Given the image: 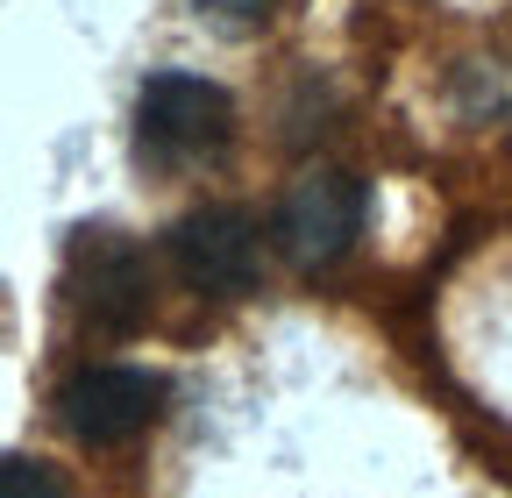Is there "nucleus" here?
<instances>
[{"label": "nucleus", "mask_w": 512, "mask_h": 498, "mask_svg": "<svg viewBox=\"0 0 512 498\" xmlns=\"http://www.w3.org/2000/svg\"><path fill=\"white\" fill-rule=\"evenodd\" d=\"M235 129V107L214 79H192V72H157L136 93V150L157 171H185L228 143Z\"/></svg>", "instance_id": "nucleus-1"}, {"label": "nucleus", "mask_w": 512, "mask_h": 498, "mask_svg": "<svg viewBox=\"0 0 512 498\" xmlns=\"http://www.w3.org/2000/svg\"><path fill=\"white\" fill-rule=\"evenodd\" d=\"M64 292H72L79 321H93L107 335H128L150 314V264H143V249L128 235L79 228L72 235V257H64Z\"/></svg>", "instance_id": "nucleus-2"}, {"label": "nucleus", "mask_w": 512, "mask_h": 498, "mask_svg": "<svg viewBox=\"0 0 512 498\" xmlns=\"http://www.w3.org/2000/svg\"><path fill=\"white\" fill-rule=\"evenodd\" d=\"M157 406H164V378L157 370H136V363H93L57 392L64 427H72L86 449L136 442V434L157 420Z\"/></svg>", "instance_id": "nucleus-3"}, {"label": "nucleus", "mask_w": 512, "mask_h": 498, "mask_svg": "<svg viewBox=\"0 0 512 498\" xmlns=\"http://www.w3.org/2000/svg\"><path fill=\"white\" fill-rule=\"evenodd\" d=\"M171 264L192 292H214V299H235L256 285L264 271V235H256L249 214L235 207H200L171 228Z\"/></svg>", "instance_id": "nucleus-4"}, {"label": "nucleus", "mask_w": 512, "mask_h": 498, "mask_svg": "<svg viewBox=\"0 0 512 498\" xmlns=\"http://www.w3.org/2000/svg\"><path fill=\"white\" fill-rule=\"evenodd\" d=\"M363 228V185L349 171H313L278 207V242L292 264H335Z\"/></svg>", "instance_id": "nucleus-5"}, {"label": "nucleus", "mask_w": 512, "mask_h": 498, "mask_svg": "<svg viewBox=\"0 0 512 498\" xmlns=\"http://www.w3.org/2000/svg\"><path fill=\"white\" fill-rule=\"evenodd\" d=\"M0 498H64V477L36 456H0Z\"/></svg>", "instance_id": "nucleus-6"}, {"label": "nucleus", "mask_w": 512, "mask_h": 498, "mask_svg": "<svg viewBox=\"0 0 512 498\" xmlns=\"http://www.w3.org/2000/svg\"><path fill=\"white\" fill-rule=\"evenodd\" d=\"M200 15H214L228 29H256V22L271 15V0H200Z\"/></svg>", "instance_id": "nucleus-7"}]
</instances>
